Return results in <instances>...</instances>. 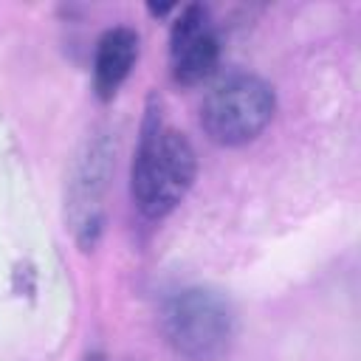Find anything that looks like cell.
I'll return each instance as SVG.
<instances>
[{
    "mask_svg": "<svg viewBox=\"0 0 361 361\" xmlns=\"http://www.w3.org/2000/svg\"><path fill=\"white\" fill-rule=\"evenodd\" d=\"M195 172H197V161L186 135L149 116L130 175L133 200L141 209V214L147 217L169 214L189 192Z\"/></svg>",
    "mask_w": 361,
    "mask_h": 361,
    "instance_id": "1",
    "label": "cell"
},
{
    "mask_svg": "<svg viewBox=\"0 0 361 361\" xmlns=\"http://www.w3.org/2000/svg\"><path fill=\"white\" fill-rule=\"evenodd\" d=\"M164 336L186 358H214L226 353L234 336V313L228 302L206 288H186L164 305Z\"/></svg>",
    "mask_w": 361,
    "mask_h": 361,
    "instance_id": "2",
    "label": "cell"
},
{
    "mask_svg": "<svg viewBox=\"0 0 361 361\" xmlns=\"http://www.w3.org/2000/svg\"><path fill=\"white\" fill-rule=\"evenodd\" d=\"M274 107L276 102L268 82L251 73H234L206 96L200 124L214 144L240 147L268 127Z\"/></svg>",
    "mask_w": 361,
    "mask_h": 361,
    "instance_id": "3",
    "label": "cell"
},
{
    "mask_svg": "<svg viewBox=\"0 0 361 361\" xmlns=\"http://www.w3.org/2000/svg\"><path fill=\"white\" fill-rule=\"evenodd\" d=\"M220 59V39L209 23L203 6H186L172 25L169 37V62L172 79L178 85H200Z\"/></svg>",
    "mask_w": 361,
    "mask_h": 361,
    "instance_id": "4",
    "label": "cell"
},
{
    "mask_svg": "<svg viewBox=\"0 0 361 361\" xmlns=\"http://www.w3.org/2000/svg\"><path fill=\"white\" fill-rule=\"evenodd\" d=\"M138 56V34L130 28H110L102 34L93 62V85L99 99H113L116 90L130 76Z\"/></svg>",
    "mask_w": 361,
    "mask_h": 361,
    "instance_id": "5",
    "label": "cell"
}]
</instances>
